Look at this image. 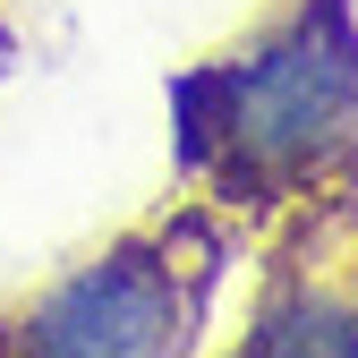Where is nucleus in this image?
Listing matches in <instances>:
<instances>
[{"label":"nucleus","mask_w":358,"mask_h":358,"mask_svg":"<svg viewBox=\"0 0 358 358\" xmlns=\"http://www.w3.org/2000/svg\"><path fill=\"white\" fill-rule=\"evenodd\" d=\"M179 162L213 205L358 196V17L350 0H290L222 60L171 85Z\"/></svg>","instance_id":"f257e3e1"},{"label":"nucleus","mask_w":358,"mask_h":358,"mask_svg":"<svg viewBox=\"0 0 358 358\" xmlns=\"http://www.w3.org/2000/svg\"><path fill=\"white\" fill-rule=\"evenodd\" d=\"M222 282V231L205 213H171L145 231L111 239L103 256L69 264V273L17 307L0 350L34 358H171L205 333V307Z\"/></svg>","instance_id":"f03ea898"},{"label":"nucleus","mask_w":358,"mask_h":358,"mask_svg":"<svg viewBox=\"0 0 358 358\" xmlns=\"http://www.w3.org/2000/svg\"><path fill=\"white\" fill-rule=\"evenodd\" d=\"M0 60H9V26H0Z\"/></svg>","instance_id":"7ed1b4c3"}]
</instances>
